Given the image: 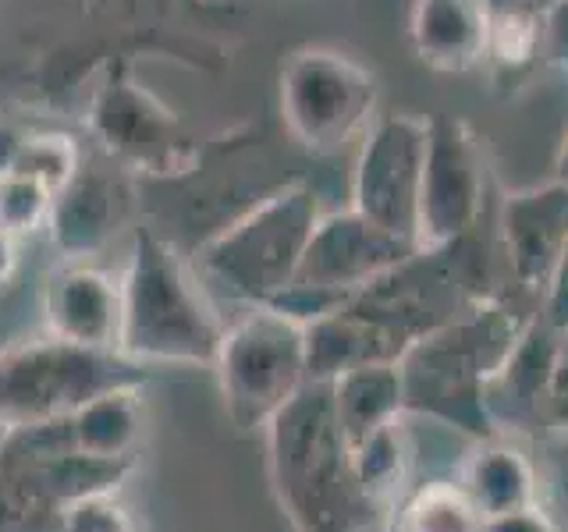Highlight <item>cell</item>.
I'll return each mask as SVG.
<instances>
[{
  "label": "cell",
  "instance_id": "cell-1",
  "mask_svg": "<svg viewBox=\"0 0 568 532\" xmlns=\"http://www.w3.org/2000/svg\"><path fill=\"white\" fill-rule=\"evenodd\" d=\"M266 454L277 504L295 532H363L377 522L381 504L355 475L331 383L306 380L266 422Z\"/></svg>",
  "mask_w": 568,
  "mask_h": 532
},
{
  "label": "cell",
  "instance_id": "cell-2",
  "mask_svg": "<svg viewBox=\"0 0 568 532\" xmlns=\"http://www.w3.org/2000/svg\"><path fill=\"white\" fill-rule=\"evenodd\" d=\"M529 319L511 301L487 298L469 316L419 337L398 359L405 416H430L476 440L497 437L484 390Z\"/></svg>",
  "mask_w": 568,
  "mask_h": 532
},
{
  "label": "cell",
  "instance_id": "cell-3",
  "mask_svg": "<svg viewBox=\"0 0 568 532\" xmlns=\"http://www.w3.org/2000/svg\"><path fill=\"white\" fill-rule=\"evenodd\" d=\"M221 341V316L174 242L156 227H135L129 270L121 277L118 351L142 366H213Z\"/></svg>",
  "mask_w": 568,
  "mask_h": 532
},
{
  "label": "cell",
  "instance_id": "cell-4",
  "mask_svg": "<svg viewBox=\"0 0 568 532\" xmlns=\"http://www.w3.org/2000/svg\"><path fill=\"white\" fill-rule=\"evenodd\" d=\"M320 217L324 195L302 174L206 238L195 248V266L242 306H271L295 280Z\"/></svg>",
  "mask_w": 568,
  "mask_h": 532
},
{
  "label": "cell",
  "instance_id": "cell-5",
  "mask_svg": "<svg viewBox=\"0 0 568 532\" xmlns=\"http://www.w3.org/2000/svg\"><path fill=\"white\" fill-rule=\"evenodd\" d=\"M487 291V259L479 256L476 231L448 245L416 248L413 256L369 280L345 306L387 330L408 351L419 337L469 316Z\"/></svg>",
  "mask_w": 568,
  "mask_h": 532
},
{
  "label": "cell",
  "instance_id": "cell-6",
  "mask_svg": "<svg viewBox=\"0 0 568 532\" xmlns=\"http://www.w3.org/2000/svg\"><path fill=\"white\" fill-rule=\"evenodd\" d=\"M150 369L118 348H85L36 337L0 351V426L47 422L79 412L118 387H142Z\"/></svg>",
  "mask_w": 568,
  "mask_h": 532
},
{
  "label": "cell",
  "instance_id": "cell-7",
  "mask_svg": "<svg viewBox=\"0 0 568 532\" xmlns=\"http://www.w3.org/2000/svg\"><path fill=\"white\" fill-rule=\"evenodd\" d=\"M213 366L231 422L239 430H266L310 380L306 327L271 306H248L242 319L224 327Z\"/></svg>",
  "mask_w": 568,
  "mask_h": 532
},
{
  "label": "cell",
  "instance_id": "cell-8",
  "mask_svg": "<svg viewBox=\"0 0 568 532\" xmlns=\"http://www.w3.org/2000/svg\"><path fill=\"white\" fill-rule=\"evenodd\" d=\"M377 106V75L331 47L298 50L281 71V117L292 142L327 156L369 129Z\"/></svg>",
  "mask_w": 568,
  "mask_h": 532
},
{
  "label": "cell",
  "instance_id": "cell-9",
  "mask_svg": "<svg viewBox=\"0 0 568 532\" xmlns=\"http://www.w3.org/2000/svg\"><path fill=\"white\" fill-rule=\"evenodd\" d=\"M89 129L114 160L142 174L178 177L200 164V146L189 139L178 114L146 93L124 68H114L97 89Z\"/></svg>",
  "mask_w": 568,
  "mask_h": 532
},
{
  "label": "cell",
  "instance_id": "cell-10",
  "mask_svg": "<svg viewBox=\"0 0 568 532\" xmlns=\"http://www.w3.org/2000/svg\"><path fill=\"white\" fill-rule=\"evenodd\" d=\"M426 164V117L384 114L369 121L352 171V209L419 245V192Z\"/></svg>",
  "mask_w": 568,
  "mask_h": 532
},
{
  "label": "cell",
  "instance_id": "cell-11",
  "mask_svg": "<svg viewBox=\"0 0 568 532\" xmlns=\"http://www.w3.org/2000/svg\"><path fill=\"white\" fill-rule=\"evenodd\" d=\"M487 195L479 139L452 114L426 117V164L419 192V248L448 245L476 231Z\"/></svg>",
  "mask_w": 568,
  "mask_h": 532
},
{
  "label": "cell",
  "instance_id": "cell-12",
  "mask_svg": "<svg viewBox=\"0 0 568 532\" xmlns=\"http://www.w3.org/2000/svg\"><path fill=\"white\" fill-rule=\"evenodd\" d=\"M419 245L405 242L390 231L366 221L359 209H337L324 213L306 245V256L298 263L295 288L331 295L337 301H348L369 280L387 274L390 266L408 259ZM288 284V288H292Z\"/></svg>",
  "mask_w": 568,
  "mask_h": 532
},
{
  "label": "cell",
  "instance_id": "cell-13",
  "mask_svg": "<svg viewBox=\"0 0 568 532\" xmlns=\"http://www.w3.org/2000/svg\"><path fill=\"white\" fill-rule=\"evenodd\" d=\"M501 242L519 288L544 298L568 242V185L550 182L511 192L501 209Z\"/></svg>",
  "mask_w": 568,
  "mask_h": 532
},
{
  "label": "cell",
  "instance_id": "cell-14",
  "mask_svg": "<svg viewBox=\"0 0 568 532\" xmlns=\"http://www.w3.org/2000/svg\"><path fill=\"white\" fill-rule=\"evenodd\" d=\"M565 330H558L544 313H537L519 334V341L508 351V359L497 366L487 380V412L497 430H540L544 395L555 355Z\"/></svg>",
  "mask_w": 568,
  "mask_h": 532
},
{
  "label": "cell",
  "instance_id": "cell-15",
  "mask_svg": "<svg viewBox=\"0 0 568 532\" xmlns=\"http://www.w3.org/2000/svg\"><path fill=\"white\" fill-rule=\"evenodd\" d=\"M47 327L53 337L85 348H118L121 334V280L97 266L71 263L47 280Z\"/></svg>",
  "mask_w": 568,
  "mask_h": 532
},
{
  "label": "cell",
  "instance_id": "cell-16",
  "mask_svg": "<svg viewBox=\"0 0 568 532\" xmlns=\"http://www.w3.org/2000/svg\"><path fill=\"white\" fill-rule=\"evenodd\" d=\"M408 35L426 68L458 75L487 58V11L479 0H416Z\"/></svg>",
  "mask_w": 568,
  "mask_h": 532
},
{
  "label": "cell",
  "instance_id": "cell-17",
  "mask_svg": "<svg viewBox=\"0 0 568 532\" xmlns=\"http://www.w3.org/2000/svg\"><path fill=\"white\" fill-rule=\"evenodd\" d=\"M124 188L114 177L97 174V171H75V177L53 195L50 209V231L53 245L68 256H89L106 245L124 221Z\"/></svg>",
  "mask_w": 568,
  "mask_h": 532
},
{
  "label": "cell",
  "instance_id": "cell-18",
  "mask_svg": "<svg viewBox=\"0 0 568 532\" xmlns=\"http://www.w3.org/2000/svg\"><path fill=\"white\" fill-rule=\"evenodd\" d=\"M405 348L381 330L377 324H369L359 313H352L348 306L334 309L327 316L306 324V369L310 380H337L348 369H359L369 362H398Z\"/></svg>",
  "mask_w": 568,
  "mask_h": 532
},
{
  "label": "cell",
  "instance_id": "cell-19",
  "mask_svg": "<svg viewBox=\"0 0 568 532\" xmlns=\"http://www.w3.org/2000/svg\"><path fill=\"white\" fill-rule=\"evenodd\" d=\"M455 483L484 519L537 508V472L529 458L501 437L479 440V448L462 461Z\"/></svg>",
  "mask_w": 568,
  "mask_h": 532
},
{
  "label": "cell",
  "instance_id": "cell-20",
  "mask_svg": "<svg viewBox=\"0 0 568 532\" xmlns=\"http://www.w3.org/2000/svg\"><path fill=\"white\" fill-rule=\"evenodd\" d=\"M331 390H334V412L348 443H359L363 437L377 433L405 416L398 362H369L359 369H348L337 380H331Z\"/></svg>",
  "mask_w": 568,
  "mask_h": 532
},
{
  "label": "cell",
  "instance_id": "cell-21",
  "mask_svg": "<svg viewBox=\"0 0 568 532\" xmlns=\"http://www.w3.org/2000/svg\"><path fill=\"white\" fill-rule=\"evenodd\" d=\"M64 511L43 461L0 458V532H64Z\"/></svg>",
  "mask_w": 568,
  "mask_h": 532
},
{
  "label": "cell",
  "instance_id": "cell-22",
  "mask_svg": "<svg viewBox=\"0 0 568 532\" xmlns=\"http://www.w3.org/2000/svg\"><path fill=\"white\" fill-rule=\"evenodd\" d=\"M146 426L139 387H118L106 395L85 401L79 412H71V433L82 454L97 458H132Z\"/></svg>",
  "mask_w": 568,
  "mask_h": 532
},
{
  "label": "cell",
  "instance_id": "cell-23",
  "mask_svg": "<svg viewBox=\"0 0 568 532\" xmlns=\"http://www.w3.org/2000/svg\"><path fill=\"white\" fill-rule=\"evenodd\" d=\"M484 514L455 479H430L416 490L398 497L390 508L387 532H479Z\"/></svg>",
  "mask_w": 568,
  "mask_h": 532
},
{
  "label": "cell",
  "instance_id": "cell-24",
  "mask_svg": "<svg viewBox=\"0 0 568 532\" xmlns=\"http://www.w3.org/2000/svg\"><path fill=\"white\" fill-rule=\"evenodd\" d=\"M352 466L359 475L363 490L373 497L377 504L395 501V493L405 479L408 469V443L405 430L398 422L384 426V430L363 437L359 443H352Z\"/></svg>",
  "mask_w": 568,
  "mask_h": 532
},
{
  "label": "cell",
  "instance_id": "cell-25",
  "mask_svg": "<svg viewBox=\"0 0 568 532\" xmlns=\"http://www.w3.org/2000/svg\"><path fill=\"white\" fill-rule=\"evenodd\" d=\"M14 171L36 177V182L58 195L79 171V150L68 135H32L22 142Z\"/></svg>",
  "mask_w": 568,
  "mask_h": 532
},
{
  "label": "cell",
  "instance_id": "cell-26",
  "mask_svg": "<svg viewBox=\"0 0 568 532\" xmlns=\"http://www.w3.org/2000/svg\"><path fill=\"white\" fill-rule=\"evenodd\" d=\"M50 209H53V192L36 182V177L18 171L0 177V231L18 238L26 231H36L43 221H50Z\"/></svg>",
  "mask_w": 568,
  "mask_h": 532
},
{
  "label": "cell",
  "instance_id": "cell-27",
  "mask_svg": "<svg viewBox=\"0 0 568 532\" xmlns=\"http://www.w3.org/2000/svg\"><path fill=\"white\" fill-rule=\"evenodd\" d=\"M64 532H135V522L114 493H97L64 511Z\"/></svg>",
  "mask_w": 568,
  "mask_h": 532
},
{
  "label": "cell",
  "instance_id": "cell-28",
  "mask_svg": "<svg viewBox=\"0 0 568 532\" xmlns=\"http://www.w3.org/2000/svg\"><path fill=\"white\" fill-rule=\"evenodd\" d=\"M540 430L565 433L568 440V330L558 345L555 369H550L547 395H544V412H540Z\"/></svg>",
  "mask_w": 568,
  "mask_h": 532
},
{
  "label": "cell",
  "instance_id": "cell-29",
  "mask_svg": "<svg viewBox=\"0 0 568 532\" xmlns=\"http://www.w3.org/2000/svg\"><path fill=\"white\" fill-rule=\"evenodd\" d=\"M540 313L555 324L558 330H568V242L561 248V259L555 266V277H550L544 301H540Z\"/></svg>",
  "mask_w": 568,
  "mask_h": 532
},
{
  "label": "cell",
  "instance_id": "cell-30",
  "mask_svg": "<svg viewBox=\"0 0 568 532\" xmlns=\"http://www.w3.org/2000/svg\"><path fill=\"white\" fill-rule=\"evenodd\" d=\"M544 61L568 68V0H558L544 22Z\"/></svg>",
  "mask_w": 568,
  "mask_h": 532
},
{
  "label": "cell",
  "instance_id": "cell-31",
  "mask_svg": "<svg viewBox=\"0 0 568 532\" xmlns=\"http://www.w3.org/2000/svg\"><path fill=\"white\" fill-rule=\"evenodd\" d=\"M479 532H555V525H550V519L540 508H526V511H508V514L484 519V529Z\"/></svg>",
  "mask_w": 568,
  "mask_h": 532
},
{
  "label": "cell",
  "instance_id": "cell-32",
  "mask_svg": "<svg viewBox=\"0 0 568 532\" xmlns=\"http://www.w3.org/2000/svg\"><path fill=\"white\" fill-rule=\"evenodd\" d=\"M487 18H547L558 0H479Z\"/></svg>",
  "mask_w": 568,
  "mask_h": 532
},
{
  "label": "cell",
  "instance_id": "cell-33",
  "mask_svg": "<svg viewBox=\"0 0 568 532\" xmlns=\"http://www.w3.org/2000/svg\"><path fill=\"white\" fill-rule=\"evenodd\" d=\"M22 142L26 139L18 135L11 124L0 121V177L14 171V160H18V153H22Z\"/></svg>",
  "mask_w": 568,
  "mask_h": 532
},
{
  "label": "cell",
  "instance_id": "cell-34",
  "mask_svg": "<svg viewBox=\"0 0 568 532\" xmlns=\"http://www.w3.org/2000/svg\"><path fill=\"white\" fill-rule=\"evenodd\" d=\"M14 263H18V248H14V235L0 231V284H4L14 274Z\"/></svg>",
  "mask_w": 568,
  "mask_h": 532
},
{
  "label": "cell",
  "instance_id": "cell-35",
  "mask_svg": "<svg viewBox=\"0 0 568 532\" xmlns=\"http://www.w3.org/2000/svg\"><path fill=\"white\" fill-rule=\"evenodd\" d=\"M555 182H565L568 185V132L561 139V150L555 156Z\"/></svg>",
  "mask_w": 568,
  "mask_h": 532
}]
</instances>
